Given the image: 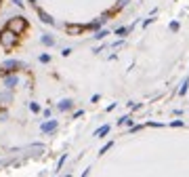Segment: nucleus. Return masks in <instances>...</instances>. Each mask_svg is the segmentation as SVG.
Returning <instances> with one entry per match:
<instances>
[{
  "label": "nucleus",
  "mask_w": 189,
  "mask_h": 177,
  "mask_svg": "<svg viewBox=\"0 0 189 177\" xmlns=\"http://www.w3.org/2000/svg\"><path fill=\"white\" fill-rule=\"evenodd\" d=\"M170 30L177 32V30H179V21H172V23H170Z\"/></svg>",
  "instance_id": "2eb2a0df"
},
{
  "label": "nucleus",
  "mask_w": 189,
  "mask_h": 177,
  "mask_svg": "<svg viewBox=\"0 0 189 177\" xmlns=\"http://www.w3.org/2000/svg\"><path fill=\"white\" fill-rule=\"evenodd\" d=\"M40 61H42V63H48V61H50V55H40Z\"/></svg>",
  "instance_id": "4468645a"
},
{
  "label": "nucleus",
  "mask_w": 189,
  "mask_h": 177,
  "mask_svg": "<svg viewBox=\"0 0 189 177\" xmlns=\"http://www.w3.org/2000/svg\"><path fill=\"white\" fill-rule=\"evenodd\" d=\"M6 30H11L15 36H19V34H23L27 30V19L25 17H13V19H8Z\"/></svg>",
  "instance_id": "f257e3e1"
},
{
  "label": "nucleus",
  "mask_w": 189,
  "mask_h": 177,
  "mask_svg": "<svg viewBox=\"0 0 189 177\" xmlns=\"http://www.w3.org/2000/svg\"><path fill=\"white\" fill-rule=\"evenodd\" d=\"M4 85H6V87H8V88L17 87V76H15V74H8V76L4 78Z\"/></svg>",
  "instance_id": "423d86ee"
},
{
  "label": "nucleus",
  "mask_w": 189,
  "mask_h": 177,
  "mask_svg": "<svg viewBox=\"0 0 189 177\" xmlns=\"http://www.w3.org/2000/svg\"><path fill=\"white\" fill-rule=\"evenodd\" d=\"M30 2H32V4H36V0H30Z\"/></svg>",
  "instance_id": "6ab92c4d"
},
{
  "label": "nucleus",
  "mask_w": 189,
  "mask_h": 177,
  "mask_svg": "<svg viewBox=\"0 0 189 177\" xmlns=\"http://www.w3.org/2000/svg\"><path fill=\"white\" fill-rule=\"evenodd\" d=\"M42 44L53 46V44H55V38H53V36H48V34H44V36H42Z\"/></svg>",
  "instance_id": "0eeeda50"
},
{
  "label": "nucleus",
  "mask_w": 189,
  "mask_h": 177,
  "mask_svg": "<svg viewBox=\"0 0 189 177\" xmlns=\"http://www.w3.org/2000/svg\"><path fill=\"white\" fill-rule=\"evenodd\" d=\"M69 108H72V99H63L59 103V110H69Z\"/></svg>",
  "instance_id": "6e6552de"
},
{
  "label": "nucleus",
  "mask_w": 189,
  "mask_h": 177,
  "mask_svg": "<svg viewBox=\"0 0 189 177\" xmlns=\"http://www.w3.org/2000/svg\"><path fill=\"white\" fill-rule=\"evenodd\" d=\"M15 42H17V36H15L11 30H6V28H4V30L0 32V44H2L4 48H13V46H15Z\"/></svg>",
  "instance_id": "f03ea898"
},
{
  "label": "nucleus",
  "mask_w": 189,
  "mask_h": 177,
  "mask_svg": "<svg viewBox=\"0 0 189 177\" xmlns=\"http://www.w3.org/2000/svg\"><path fill=\"white\" fill-rule=\"evenodd\" d=\"M107 34H109L107 30H101V32H97V36H94V38H97V40H101V38H105Z\"/></svg>",
  "instance_id": "9b49d317"
},
{
  "label": "nucleus",
  "mask_w": 189,
  "mask_h": 177,
  "mask_svg": "<svg viewBox=\"0 0 189 177\" xmlns=\"http://www.w3.org/2000/svg\"><path fill=\"white\" fill-rule=\"evenodd\" d=\"M130 32V28H118L116 30V36H124V34H128Z\"/></svg>",
  "instance_id": "9d476101"
},
{
  "label": "nucleus",
  "mask_w": 189,
  "mask_h": 177,
  "mask_svg": "<svg viewBox=\"0 0 189 177\" xmlns=\"http://www.w3.org/2000/svg\"><path fill=\"white\" fill-rule=\"evenodd\" d=\"M179 93H181V95H185V93H187V78L183 80V85H181V88H179Z\"/></svg>",
  "instance_id": "f8f14e48"
},
{
  "label": "nucleus",
  "mask_w": 189,
  "mask_h": 177,
  "mask_svg": "<svg viewBox=\"0 0 189 177\" xmlns=\"http://www.w3.org/2000/svg\"><path fill=\"white\" fill-rule=\"evenodd\" d=\"M38 17H40V21L42 23H48V25H55V19L48 15L46 11H42V8H38Z\"/></svg>",
  "instance_id": "20e7f679"
},
{
  "label": "nucleus",
  "mask_w": 189,
  "mask_h": 177,
  "mask_svg": "<svg viewBox=\"0 0 189 177\" xmlns=\"http://www.w3.org/2000/svg\"><path fill=\"white\" fill-rule=\"evenodd\" d=\"M57 127V122H48V125H44V131H50V129H55Z\"/></svg>",
  "instance_id": "ddd939ff"
},
{
  "label": "nucleus",
  "mask_w": 189,
  "mask_h": 177,
  "mask_svg": "<svg viewBox=\"0 0 189 177\" xmlns=\"http://www.w3.org/2000/svg\"><path fill=\"white\" fill-rule=\"evenodd\" d=\"M107 131H109V127H103V129H101V131L97 133V135H105V133H107Z\"/></svg>",
  "instance_id": "a211bd4d"
},
{
  "label": "nucleus",
  "mask_w": 189,
  "mask_h": 177,
  "mask_svg": "<svg viewBox=\"0 0 189 177\" xmlns=\"http://www.w3.org/2000/svg\"><path fill=\"white\" fill-rule=\"evenodd\" d=\"M23 63L21 61H17V59H6L2 65H0V70H6V72H15L17 68H21Z\"/></svg>",
  "instance_id": "7ed1b4c3"
},
{
  "label": "nucleus",
  "mask_w": 189,
  "mask_h": 177,
  "mask_svg": "<svg viewBox=\"0 0 189 177\" xmlns=\"http://www.w3.org/2000/svg\"><path fill=\"white\" fill-rule=\"evenodd\" d=\"M86 30H88V25H67V28H65L67 34H82V32H86Z\"/></svg>",
  "instance_id": "39448f33"
},
{
  "label": "nucleus",
  "mask_w": 189,
  "mask_h": 177,
  "mask_svg": "<svg viewBox=\"0 0 189 177\" xmlns=\"http://www.w3.org/2000/svg\"><path fill=\"white\" fill-rule=\"evenodd\" d=\"M13 2H15V4H17L19 8H23V6H25V4H23V0H13Z\"/></svg>",
  "instance_id": "f3484780"
},
{
  "label": "nucleus",
  "mask_w": 189,
  "mask_h": 177,
  "mask_svg": "<svg viewBox=\"0 0 189 177\" xmlns=\"http://www.w3.org/2000/svg\"><path fill=\"white\" fill-rule=\"evenodd\" d=\"M61 55H63V57H67V55H72V48H69V46H67V48H63V51H61Z\"/></svg>",
  "instance_id": "dca6fc26"
},
{
  "label": "nucleus",
  "mask_w": 189,
  "mask_h": 177,
  "mask_svg": "<svg viewBox=\"0 0 189 177\" xmlns=\"http://www.w3.org/2000/svg\"><path fill=\"white\" fill-rule=\"evenodd\" d=\"M128 2H130V0H118V4H116V6H114V8H111V11H114V13H118V11H120V8H122V6H126V4H128Z\"/></svg>",
  "instance_id": "1a4fd4ad"
}]
</instances>
